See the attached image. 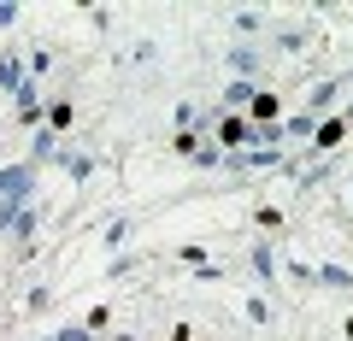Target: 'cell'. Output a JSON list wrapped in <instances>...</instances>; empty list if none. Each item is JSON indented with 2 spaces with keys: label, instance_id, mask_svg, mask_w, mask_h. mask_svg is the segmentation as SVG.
Masks as SVG:
<instances>
[{
  "label": "cell",
  "instance_id": "cell-4",
  "mask_svg": "<svg viewBox=\"0 0 353 341\" xmlns=\"http://www.w3.org/2000/svg\"><path fill=\"white\" fill-rule=\"evenodd\" d=\"M341 141H347V118H341V112L318 118V130H312V153H336Z\"/></svg>",
  "mask_w": 353,
  "mask_h": 341
},
{
  "label": "cell",
  "instance_id": "cell-6",
  "mask_svg": "<svg viewBox=\"0 0 353 341\" xmlns=\"http://www.w3.org/2000/svg\"><path fill=\"white\" fill-rule=\"evenodd\" d=\"M330 106H341V76H330L306 94V118H330Z\"/></svg>",
  "mask_w": 353,
  "mask_h": 341
},
{
  "label": "cell",
  "instance_id": "cell-14",
  "mask_svg": "<svg viewBox=\"0 0 353 341\" xmlns=\"http://www.w3.org/2000/svg\"><path fill=\"white\" fill-rule=\"evenodd\" d=\"M176 259H183V265H194L201 277H218V265L206 259V247H201V241H183V247H176Z\"/></svg>",
  "mask_w": 353,
  "mask_h": 341
},
{
  "label": "cell",
  "instance_id": "cell-9",
  "mask_svg": "<svg viewBox=\"0 0 353 341\" xmlns=\"http://www.w3.org/2000/svg\"><path fill=\"white\" fill-rule=\"evenodd\" d=\"M12 112H18V124H24V130H41V118H48V106H41L36 83H30V89H24V94L12 101Z\"/></svg>",
  "mask_w": 353,
  "mask_h": 341
},
{
  "label": "cell",
  "instance_id": "cell-12",
  "mask_svg": "<svg viewBox=\"0 0 353 341\" xmlns=\"http://www.w3.org/2000/svg\"><path fill=\"white\" fill-rule=\"evenodd\" d=\"M248 101H253V83L248 76H230L224 83V112H248Z\"/></svg>",
  "mask_w": 353,
  "mask_h": 341
},
{
  "label": "cell",
  "instance_id": "cell-5",
  "mask_svg": "<svg viewBox=\"0 0 353 341\" xmlns=\"http://www.w3.org/2000/svg\"><path fill=\"white\" fill-rule=\"evenodd\" d=\"M241 118H248V124H283V101L271 89H253V101H248V112H241Z\"/></svg>",
  "mask_w": 353,
  "mask_h": 341
},
{
  "label": "cell",
  "instance_id": "cell-13",
  "mask_svg": "<svg viewBox=\"0 0 353 341\" xmlns=\"http://www.w3.org/2000/svg\"><path fill=\"white\" fill-rule=\"evenodd\" d=\"M53 153H59V136H53V130H36V141H30V165H53Z\"/></svg>",
  "mask_w": 353,
  "mask_h": 341
},
{
  "label": "cell",
  "instance_id": "cell-18",
  "mask_svg": "<svg viewBox=\"0 0 353 341\" xmlns=\"http://www.w3.org/2000/svg\"><path fill=\"white\" fill-rule=\"evenodd\" d=\"M194 165H201V171H224V147H218V141H201V147H194Z\"/></svg>",
  "mask_w": 353,
  "mask_h": 341
},
{
  "label": "cell",
  "instance_id": "cell-26",
  "mask_svg": "<svg viewBox=\"0 0 353 341\" xmlns=\"http://www.w3.org/2000/svg\"><path fill=\"white\" fill-rule=\"evenodd\" d=\"M48 306H53V289H41V282H36V289H30V312H48Z\"/></svg>",
  "mask_w": 353,
  "mask_h": 341
},
{
  "label": "cell",
  "instance_id": "cell-1",
  "mask_svg": "<svg viewBox=\"0 0 353 341\" xmlns=\"http://www.w3.org/2000/svg\"><path fill=\"white\" fill-rule=\"evenodd\" d=\"M0 206H36V165H0Z\"/></svg>",
  "mask_w": 353,
  "mask_h": 341
},
{
  "label": "cell",
  "instance_id": "cell-29",
  "mask_svg": "<svg viewBox=\"0 0 353 341\" xmlns=\"http://www.w3.org/2000/svg\"><path fill=\"white\" fill-rule=\"evenodd\" d=\"M341 335H347V341H353V318H341Z\"/></svg>",
  "mask_w": 353,
  "mask_h": 341
},
{
  "label": "cell",
  "instance_id": "cell-19",
  "mask_svg": "<svg viewBox=\"0 0 353 341\" xmlns=\"http://www.w3.org/2000/svg\"><path fill=\"white\" fill-rule=\"evenodd\" d=\"M230 65H236V71H248V83H253V71H259V53L236 41V48H230Z\"/></svg>",
  "mask_w": 353,
  "mask_h": 341
},
{
  "label": "cell",
  "instance_id": "cell-21",
  "mask_svg": "<svg viewBox=\"0 0 353 341\" xmlns=\"http://www.w3.org/2000/svg\"><path fill=\"white\" fill-rule=\"evenodd\" d=\"M130 229H136L130 218H112V224H106V247H124V241H130Z\"/></svg>",
  "mask_w": 353,
  "mask_h": 341
},
{
  "label": "cell",
  "instance_id": "cell-7",
  "mask_svg": "<svg viewBox=\"0 0 353 341\" xmlns=\"http://www.w3.org/2000/svg\"><path fill=\"white\" fill-rule=\"evenodd\" d=\"M36 224H41V206H18V212L6 218V229H12V241H18V253H30V236H36Z\"/></svg>",
  "mask_w": 353,
  "mask_h": 341
},
{
  "label": "cell",
  "instance_id": "cell-16",
  "mask_svg": "<svg viewBox=\"0 0 353 341\" xmlns=\"http://www.w3.org/2000/svg\"><path fill=\"white\" fill-rule=\"evenodd\" d=\"M312 130H318V118H306V112L283 118V141H312Z\"/></svg>",
  "mask_w": 353,
  "mask_h": 341
},
{
  "label": "cell",
  "instance_id": "cell-15",
  "mask_svg": "<svg viewBox=\"0 0 353 341\" xmlns=\"http://www.w3.org/2000/svg\"><path fill=\"white\" fill-rule=\"evenodd\" d=\"M83 329H88L94 341H101L106 329H112V306H106V300H101V306H88V312H83Z\"/></svg>",
  "mask_w": 353,
  "mask_h": 341
},
{
  "label": "cell",
  "instance_id": "cell-24",
  "mask_svg": "<svg viewBox=\"0 0 353 341\" xmlns=\"http://www.w3.org/2000/svg\"><path fill=\"white\" fill-rule=\"evenodd\" d=\"M24 65H30V71H36V76H48V71H53V53H48V48H36V53H30V59H24Z\"/></svg>",
  "mask_w": 353,
  "mask_h": 341
},
{
  "label": "cell",
  "instance_id": "cell-25",
  "mask_svg": "<svg viewBox=\"0 0 353 341\" xmlns=\"http://www.w3.org/2000/svg\"><path fill=\"white\" fill-rule=\"evenodd\" d=\"M18 18H24V6H18V0H0V30H12Z\"/></svg>",
  "mask_w": 353,
  "mask_h": 341
},
{
  "label": "cell",
  "instance_id": "cell-10",
  "mask_svg": "<svg viewBox=\"0 0 353 341\" xmlns=\"http://www.w3.org/2000/svg\"><path fill=\"white\" fill-rule=\"evenodd\" d=\"M248 265H253V277H259V282L277 277V253H271V241H253V247H248Z\"/></svg>",
  "mask_w": 353,
  "mask_h": 341
},
{
  "label": "cell",
  "instance_id": "cell-2",
  "mask_svg": "<svg viewBox=\"0 0 353 341\" xmlns=\"http://www.w3.org/2000/svg\"><path fill=\"white\" fill-rule=\"evenodd\" d=\"M212 136H218V147H224V153H241V147H253V124H248L241 112H224V118L212 124Z\"/></svg>",
  "mask_w": 353,
  "mask_h": 341
},
{
  "label": "cell",
  "instance_id": "cell-23",
  "mask_svg": "<svg viewBox=\"0 0 353 341\" xmlns=\"http://www.w3.org/2000/svg\"><path fill=\"white\" fill-rule=\"evenodd\" d=\"M141 265V259H136V253H118V259H112V265H106V277H130V271H136Z\"/></svg>",
  "mask_w": 353,
  "mask_h": 341
},
{
  "label": "cell",
  "instance_id": "cell-28",
  "mask_svg": "<svg viewBox=\"0 0 353 341\" xmlns=\"http://www.w3.org/2000/svg\"><path fill=\"white\" fill-rule=\"evenodd\" d=\"M171 341H194V329H189V324H176V329H171Z\"/></svg>",
  "mask_w": 353,
  "mask_h": 341
},
{
  "label": "cell",
  "instance_id": "cell-27",
  "mask_svg": "<svg viewBox=\"0 0 353 341\" xmlns=\"http://www.w3.org/2000/svg\"><path fill=\"white\" fill-rule=\"evenodd\" d=\"M259 24H265V12H236V30H241V36H253Z\"/></svg>",
  "mask_w": 353,
  "mask_h": 341
},
{
  "label": "cell",
  "instance_id": "cell-22",
  "mask_svg": "<svg viewBox=\"0 0 353 341\" xmlns=\"http://www.w3.org/2000/svg\"><path fill=\"white\" fill-rule=\"evenodd\" d=\"M48 341H94V335H88V329L83 324H59V329H53V335Z\"/></svg>",
  "mask_w": 353,
  "mask_h": 341
},
{
  "label": "cell",
  "instance_id": "cell-3",
  "mask_svg": "<svg viewBox=\"0 0 353 341\" xmlns=\"http://www.w3.org/2000/svg\"><path fill=\"white\" fill-rule=\"evenodd\" d=\"M30 83H36V76H30V65L18 59L12 48H6V53H0V94H12V101H18V94H24Z\"/></svg>",
  "mask_w": 353,
  "mask_h": 341
},
{
  "label": "cell",
  "instance_id": "cell-11",
  "mask_svg": "<svg viewBox=\"0 0 353 341\" xmlns=\"http://www.w3.org/2000/svg\"><path fill=\"white\" fill-rule=\"evenodd\" d=\"M71 124H77V106H71V101H48V118H41V130H53V136H65Z\"/></svg>",
  "mask_w": 353,
  "mask_h": 341
},
{
  "label": "cell",
  "instance_id": "cell-17",
  "mask_svg": "<svg viewBox=\"0 0 353 341\" xmlns=\"http://www.w3.org/2000/svg\"><path fill=\"white\" fill-rule=\"evenodd\" d=\"M312 282H324V289H353V271H341V265H318Z\"/></svg>",
  "mask_w": 353,
  "mask_h": 341
},
{
  "label": "cell",
  "instance_id": "cell-20",
  "mask_svg": "<svg viewBox=\"0 0 353 341\" xmlns=\"http://www.w3.org/2000/svg\"><path fill=\"white\" fill-rule=\"evenodd\" d=\"M253 224H259V229H283L289 218H283V206H259V212H253Z\"/></svg>",
  "mask_w": 353,
  "mask_h": 341
},
{
  "label": "cell",
  "instance_id": "cell-8",
  "mask_svg": "<svg viewBox=\"0 0 353 341\" xmlns=\"http://www.w3.org/2000/svg\"><path fill=\"white\" fill-rule=\"evenodd\" d=\"M53 165H59L71 183H88V177H94V159H88V153H71L65 141H59V153H53Z\"/></svg>",
  "mask_w": 353,
  "mask_h": 341
}]
</instances>
